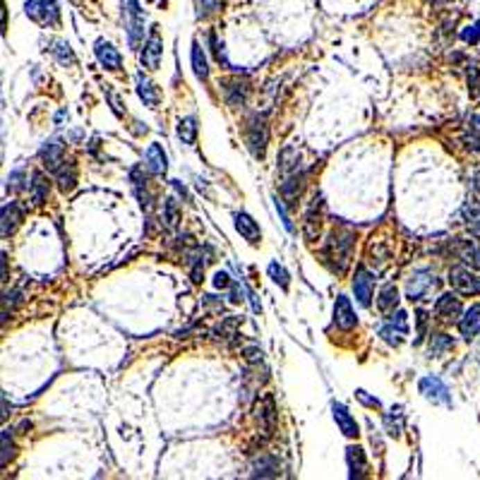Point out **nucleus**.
Wrapping results in <instances>:
<instances>
[{
  "instance_id": "obj_39",
  "label": "nucleus",
  "mask_w": 480,
  "mask_h": 480,
  "mask_svg": "<svg viewBox=\"0 0 480 480\" xmlns=\"http://www.w3.org/2000/svg\"><path fill=\"white\" fill-rule=\"evenodd\" d=\"M468 85H471V92L476 94L478 92V85H480V75L476 67H471V75H468Z\"/></svg>"
},
{
  "instance_id": "obj_35",
  "label": "nucleus",
  "mask_w": 480,
  "mask_h": 480,
  "mask_svg": "<svg viewBox=\"0 0 480 480\" xmlns=\"http://www.w3.org/2000/svg\"><path fill=\"white\" fill-rule=\"evenodd\" d=\"M53 53L58 55V58H60L62 62H72V60H75V58H72V51H70V46H65V44H55Z\"/></svg>"
},
{
  "instance_id": "obj_14",
  "label": "nucleus",
  "mask_w": 480,
  "mask_h": 480,
  "mask_svg": "<svg viewBox=\"0 0 480 480\" xmlns=\"http://www.w3.org/2000/svg\"><path fill=\"white\" fill-rule=\"evenodd\" d=\"M236 228H238L240 236L248 240V243H252V245H257L259 238H262V233H259V226L255 223V218L248 216L245 212L236 214Z\"/></svg>"
},
{
  "instance_id": "obj_1",
  "label": "nucleus",
  "mask_w": 480,
  "mask_h": 480,
  "mask_svg": "<svg viewBox=\"0 0 480 480\" xmlns=\"http://www.w3.org/2000/svg\"><path fill=\"white\" fill-rule=\"evenodd\" d=\"M351 248H353L351 231H334L332 238L327 240L325 250H322L325 262H334L332 269L343 274V269H346V264H348V257H351Z\"/></svg>"
},
{
  "instance_id": "obj_40",
  "label": "nucleus",
  "mask_w": 480,
  "mask_h": 480,
  "mask_svg": "<svg viewBox=\"0 0 480 480\" xmlns=\"http://www.w3.org/2000/svg\"><path fill=\"white\" fill-rule=\"evenodd\" d=\"M358 399L363 401V404H368V406H375V409H379V401H377V399H368V396H365V391H358Z\"/></svg>"
},
{
  "instance_id": "obj_5",
  "label": "nucleus",
  "mask_w": 480,
  "mask_h": 480,
  "mask_svg": "<svg viewBox=\"0 0 480 480\" xmlns=\"http://www.w3.org/2000/svg\"><path fill=\"white\" fill-rule=\"evenodd\" d=\"M437 286H440V281H437L430 271H415V274L411 276L406 293H409L411 300H420V298H425V295H430Z\"/></svg>"
},
{
  "instance_id": "obj_8",
  "label": "nucleus",
  "mask_w": 480,
  "mask_h": 480,
  "mask_svg": "<svg viewBox=\"0 0 480 480\" xmlns=\"http://www.w3.org/2000/svg\"><path fill=\"white\" fill-rule=\"evenodd\" d=\"M406 312H396V317L391 315L389 325H384L382 329H379V336L384 338L387 343H391V346H401V341H404L406 336Z\"/></svg>"
},
{
  "instance_id": "obj_33",
  "label": "nucleus",
  "mask_w": 480,
  "mask_h": 480,
  "mask_svg": "<svg viewBox=\"0 0 480 480\" xmlns=\"http://www.w3.org/2000/svg\"><path fill=\"white\" fill-rule=\"evenodd\" d=\"M197 3V12H200V17H207V15L216 12L218 5H221V0H195Z\"/></svg>"
},
{
  "instance_id": "obj_10",
  "label": "nucleus",
  "mask_w": 480,
  "mask_h": 480,
  "mask_svg": "<svg viewBox=\"0 0 480 480\" xmlns=\"http://www.w3.org/2000/svg\"><path fill=\"white\" fill-rule=\"evenodd\" d=\"M353 293H356V298L363 307L370 305V298H372V276L365 271V267L356 269V276H353Z\"/></svg>"
},
{
  "instance_id": "obj_15",
  "label": "nucleus",
  "mask_w": 480,
  "mask_h": 480,
  "mask_svg": "<svg viewBox=\"0 0 480 480\" xmlns=\"http://www.w3.org/2000/svg\"><path fill=\"white\" fill-rule=\"evenodd\" d=\"M96 58H98V62H101L103 67H106V70H113V72H118L120 70V53L116 49H113L111 44H106V41H96Z\"/></svg>"
},
{
  "instance_id": "obj_34",
  "label": "nucleus",
  "mask_w": 480,
  "mask_h": 480,
  "mask_svg": "<svg viewBox=\"0 0 480 480\" xmlns=\"http://www.w3.org/2000/svg\"><path fill=\"white\" fill-rule=\"evenodd\" d=\"M166 221H169V226H175V223H178V209H175L173 200L166 202Z\"/></svg>"
},
{
  "instance_id": "obj_13",
  "label": "nucleus",
  "mask_w": 480,
  "mask_h": 480,
  "mask_svg": "<svg viewBox=\"0 0 480 480\" xmlns=\"http://www.w3.org/2000/svg\"><path fill=\"white\" fill-rule=\"evenodd\" d=\"M223 94H226L228 106H233V108L243 106L245 98H248V82H240V80H226V82H223Z\"/></svg>"
},
{
  "instance_id": "obj_21",
  "label": "nucleus",
  "mask_w": 480,
  "mask_h": 480,
  "mask_svg": "<svg viewBox=\"0 0 480 480\" xmlns=\"http://www.w3.org/2000/svg\"><path fill=\"white\" fill-rule=\"evenodd\" d=\"M41 159H44V164L49 166L51 171H58L60 164H65V161H62V144L60 142L46 144V147L41 149Z\"/></svg>"
},
{
  "instance_id": "obj_12",
  "label": "nucleus",
  "mask_w": 480,
  "mask_h": 480,
  "mask_svg": "<svg viewBox=\"0 0 480 480\" xmlns=\"http://www.w3.org/2000/svg\"><path fill=\"white\" fill-rule=\"evenodd\" d=\"M332 411H334V420H336L338 430H341L343 435H346V437H358L360 435V432H358V422H356V418H353L351 413H348L346 406H343V404H334Z\"/></svg>"
},
{
  "instance_id": "obj_18",
  "label": "nucleus",
  "mask_w": 480,
  "mask_h": 480,
  "mask_svg": "<svg viewBox=\"0 0 480 480\" xmlns=\"http://www.w3.org/2000/svg\"><path fill=\"white\" fill-rule=\"evenodd\" d=\"M128 15H130V19H128V27H130V44L137 46L139 36L144 34V29H142V27H144V17H142V12H139V8H137V3H135V0H130Z\"/></svg>"
},
{
  "instance_id": "obj_9",
  "label": "nucleus",
  "mask_w": 480,
  "mask_h": 480,
  "mask_svg": "<svg viewBox=\"0 0 480 480\" xmlns=\"http://www.w3.org/2000/svg\"><path fill=\"white\" fill-rule=\"evenodd\" d=\"M334 322H336L338 329L343 332H351L353 327H356V312H353L351 307V300L346 298V295H338L336 302H334Z\"/></svg>"
},
{
  "instance_id": "obj_6",
  "label": "nucleus",
  "mask_w": 480,
  "mask_h": 480,
  "mask_svg": "<svg viewBox=\"0 0 480 480\" xmlns=\"http://www.w3.org/2000/svg\"><path fill=\"white\" fill-rule=\"evenodd\" d=\"M418 389H420V394L425 396L427 401H432V404H445V406L452 404V394H449V389L445 387V382H442V379L422 377Z\"/></svg>"
},
{
  "instance_id": "obj_19",
  "label": "nucleus",
  "mask_w": 480,
  "mask_h": 480,
  "mask_svg": "<svg viewBox=\"0 0 480 480\" xmlns=\"http://www.w3.org/2000/svg\"><path fill=\"white\" fill-rule=\"evenodd\" d=\"M147 169L156 175H164L166 169H169V159H166L164 149H161L156 142L147 149Z\"/></svg>"
},
{
  "instance_id": "obj_32",
  "label": "nucleus",
  "mask_w": 480,
  "mask_h": 480,
  "mask_svg": "<svg viewBox=\"0 0 480 480\" xmlns=\"http://www.w3.org/2000/svg\"><path fill=\"white\" fill-rule=\"evenodd\" d=\"M463 216H466V223L471 228V233L480 236V207H466L463 209Z\"/></svg>"
},
{
  "instance_id": "obj_28",
  "label": "nucleus",
  "mask_w": 480,
  "mask_h": 480,
  "mask_svg": "<svg viewBox=\"0 0 480 480\" xmlns=\"http://www.w3.org/2000/svg\"><path fill=\"white\" fill-rule=\"evenodd\" d=\"M178 135H180V139L185 144H192L195 142V137H197V125H195V118H185V120H180V125H178Z\"/></svg>"
},
{
  "instance_id": "obj_37",
  "label": "nucleus",
  "mask_w": 480,
  "mask_h": 480,
  "mask_svg": "<svg viewBox=\"0 0 480 480\" xmlns=\"http://www.w3.org/2000/svg\"><path fill=\"white\" fill-rule=\"evenodd\" d=\"M214 286H216V289H228V286H231L226 271H216V276H214Z\"/></svg>"
},
{
  "instance_id": "obj_30",
  "label": "nucleus",
  "mask_w": 480,
  "mask_h": 480,
  "mask_svg": "<svg viewBox=\"0 0 480 480\" xmlns=\"http://www.w3.org/2000/svg\"><path fill=\"white\" fill-rule=\"evenodd\" d=\"M269 276L274 279V284H279L281 289H289V271H286L281 264H276V262H271L269 264Z\"/></svg>"
},
{
  "instance_id": "obj_22",
  "label": "nucleus",
  "mask_w": 480,
  "mask_h": 480,
  "mask_svg": "<svg viewBox=\"0 0 480 480\" xmlns=\"http://www.w3.org/2000/svg\"><path fill=\"white\" fill-rule=\"evenodd\" d=\"M19 218H22V209L17 207V202H10V205H5V209H3V236H10V233L15 231V226L19 223Z\"/></svg>"
},
{
  "instance_id": "obj_25",
  "label": "nucleus",
  "mask_w": 480,
  "mask_h": 480,
  "mask_svg": "<svg viewBox=\"0 0 480 480\" xmlns=\"http://www.w3.org/2000/svg\"><path fill=\"white\" fill-rule=\"evenodd\" d=\"M454 348V338L447 336V334H432L430 338V356L432 358H440L445 351Z\"/></svg>"
},
{
  "instance_id": "obj_42",
  "label": "nucleus",
  "mask_w": 480,
  "mask_h": 480,
  "mask_svg": "<svg viewBox=\"0 0 480 480\" xmlns=\"http://www.w3.org/2000/svg\"><path fill=\"white\" fill-rule=\"evenodd\" d=\"M432 3H442V0H432Z\"/></svg>"
},
{
  "instance_id": "obj_2",
  "label": "nucleus",
  "mask_w": 480,
  "mask_h": 480,
  "mask_svg": "<svg viewBox=\"0 0 480 480\" xmlns=\"http://www.w3.org/2000/svg\"><path fill=\"white\" fill-rule=\"evenodd\" d=\"M245 142H248L250 151L255 156H264V147H267V123L264 116H252L245 125Z\"/></svg>"
},
{
  "instance_id": "obj_26",
  "label": "nucleus",
  "mask_w": 480,
  "mask_h": 480,
  "mask_svg": "<svg viewBox=\"0 0 480 480\" xmlns=\"http://www.w3.org/2000/svg\"><path fill=\"white\" fill-rule=\"evenodd\" d=\"M192 67H195V75L200 77V80H207V75H209V67H207V58L205 53H202L200 44H192Z\"/></svg>"
},
{
  "instance_id": "obj_24",
  "label": "nucleus",
  "mask_w": 480,
  "mask_h": 480,
  "mask_svg": "<svg viewBox=\"0 0 480 480\" xmlns=\"http://www.w3.org/2000/svg\"><path fill=\"white\" fill-rule=\"evenodd\" d=\"M399 302V291H396L394 284H387L382 291H379V300H377V307L382 312H391Z\"/></svg>"
},
{
  "instance_id": "obj_31",
  "label": "nucleus",
  "mask_w": 480,
  "mask_h": 480,
  "mask_svg": "<svg viewBox=\"0 0 480 480\" xmlns=\"http://www.w3.org/2000/svg\"><path fill=\"white\" fill-rule=\"evenodd\" d=\"M255 468H257V471H255V476H276V461L271 456H262L259 458L257 463H255Z\"/></svg>"
},
{
  "instance_id": "obj_20",
  "label": "nucleus",
  "mask_w": 480,
  "mask_h": 480,
  "mask_svg": "<svg viewBox=\"0 0 480 480\" xmlns=\"http://www.w3.org/2000/svg\"><path fill=\"white\" fill-rule=\"evenodd\" d=\"M346 458H348V468H351V478H363L365 471H368L363 449H360V447H348Z\"/></svg>"
},
{
  "instance_id": "obj_36",
  "label": "nucleus",
  "mask_w": 480,
  "mask_h": 480,
  "mask_svg": "<svg viewBox=\"0 0 480 480\" xmlns=\"http://www.w3.org/2000/svg\"><path fill=\"white\" fill-rule=\"evenodd\" d=\"M478 39H480V24L466 27V31H463V41H468V44H476Z\"/></svg>"
},
{
  "instance_id": "obj_11",
  "label": "nucleus",
  "mask_w": 480,
  "mask_h": 480,
  "mask_svg": "<svg viewBox=\"0 0 480 480\" xmlns=\"http://www.w3.org/2000/svg\"><path fill=\"white\" fill-rule=\"evenodd\" d=\"M161 53H164V49H161V36L159 31H151L149 41L144 44V51H142V65H147L149 70H156L161 62Z\"/></svg>"
},
{
  "instance_id": "obj_7",
  "label": "nucleus",
  "mask_w": 480,
  "mask_h": 480,
  "mask_svg": "<svg viewBox=\"0 0 480 480\" xmlns=\"http://www.w3.org/2000/svg\"><path fill=\"white\" fill-rule=\"evenodd\" d=\"M435 315L440 317V320H445V322H456V320H461V315H463L461 300H458L454 293L440 295V300L435 302Z\"/></svg>"
},
{
  "instance_id": "obj_41",
  "label": "nucleus",
  "mask_w": 480,
  "mask_h": 480,
  "mask_svg": "<svg viewBox=\"0 0 480 480\" xmlns=\"http://www.w3.org/2000/svg\"><path fill=\"white\" fill-rule=\"evenodd\" d=\"M473 185H476V192H478V195H480V171H478V173H476V182H473Z\"/></svg>"
},
{
  "instance_id": "obj_3",
  "label": "nucleus",
  "mask_w": 480,
  "mask_h": 480,
  "mask_svg": "<svg viewBox=\"0 0 480 480\" xmlns=\"http://www.w3.org/2000/svg\"><path fill=\"white\" fill-rule=\"evenodd\" d=\"M449 284H452V289L461 295H478L480 293V276L473 274L471 269L454 267L449 271Z\"/></svg>"
},
{
  "instance_id": "obj_4",
  "label": "nucleus",
  "mask_w": 480,
  "mask_h": 480,
  "mask_svg": "<svg viewBox=\"0 0 480 480\" xmlns=\"http://www.w3.org/2000/svg\"><path fill=\"white\" fill-rule=\"evenodd\" d=\"M27 15L41 24H53L55 27L60 22L58 5L53 0H27Z\"/></svg>"
},
{
  "instance_id": "obj_27",
  "label": "nucleus",
  "mask_w": 480,
  "mask_h": 480,
  "mask_svg": "<svg viewBox=\"0 0 480 480\" xmlns=\"http://www.w3.org/2000/svg\"><path fill=\"white\" fill-rule=\"evenodd\" d=\"M55 175H58V182H60V190H62V192H70L72 187H75V182H77V171H75V166H72L70 173H67V164L60 166V169L55 171Z\"/></svg>"
},
{
  "instance_id": "obj_16",
  "label": "nucleus",
  "mask_w": 480,
  "mask_h": 480,
  "mask_svg": "<svg viewBox=\"0 0 480 480\" xmlns=\"http://www.w3.org/2000/svg\"><path fill=\"white\" fill-rule=\"evenodd\" d=\"M458 332L466 338H473L476 334H480V307L478 305H471L463 312V317L458 320Z\"/></svg>"
},
{
  "instance_id": "obj_17",
  "label": "nucleus",
  "mask_w": 480,
  "mask_h": 480,
  "mask_svg": "<svg viewBox=\"0 0 480 480\" xmlns=\"http://www.w3.org/2000/svg\"><path fill=\"white\" fill-rule=\"evenodd\" d=\"M137 92H139V98H142V101L147 103L149 108H156V106H159V101H161L159 87H156L151 80H147V77H144L142 72L137 75Z\"/></svg>"
},
{
  "instance_id": "obj_38",
  "label": "nucleus",
  "mask_w": 480,
  "mask_h": 480,
  "mask_svg": "<svg viewBox=\"0 0 480 480\" xmlns=\"http://www.w3.org/2000/svg\"><path fill=\"white\" fill-rule=\"evenodd\" d=\"M276 209H279V214H281V221H284V226L289 228L291 233H293V223H291V218H289V214H286V209H284V205H281L279 200H276Z\"/></svg>"
},
{
  "instance_id": "obj_23",
  "label": "nucleus",
  "mask_w": 480,
  "mask_h": 480,
  "mask_svg": "<svg viewBox=\"0 0 480 480\" xmlns=\"http://www.w3.org/2000/svg\"><path fill=\"white\" fill-rule=\"evenodd\" d=\"M34 182H31V190H29V197L34 205H44L46 197H49V180L44 178V173H34V178H31Z\"/></svg>"
},
{
  "instance_id": "obj_29",
  "label": "nucleus",
  "mask_w": 480,
  "mask_h": 480,
  "mask_svg": "<svg viewBox=\"0 0 480 480\" xmlns=\"http://www.w3.org/2000/svg\"><path fill=\"white\" fill-rule=\"evenodd\" d=\"M461 257H463V262H468L473 269H480V248H476L473 243L461 245Z\"/></svg>"
}]
</instances>
